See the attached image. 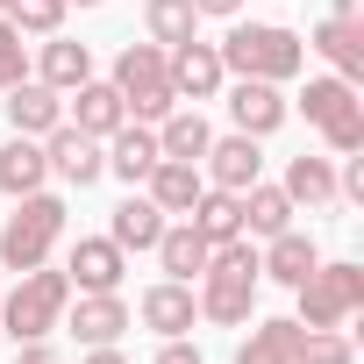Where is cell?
<instances>
[{
	"label": "cell",
	"mask_w": 364,
	"mask_h": 364,
	"mask_svg": "<svg viewBox=\"0 0 364 364\" xmlns=\"http://www.w3.org/2000/svg\"><path fill=\"white\" fill-rule=\"evenodd\" d=\"M193 307H200V321H215V328H243V321H250V307H257V243H250V236L215 243Z\"/></svg>",
	"instance_id": "obj_1"
},
{
	"label": "cell",
	"mask_w": 364,
	"mask_h": 364,
	"mask_svg": "<svg viewBox=\"0 0 364 364\" xmlns=\"http://www.w3.org/2000/svg\"><path fill=\"white\" fill-rule=\"evenodd\" d=\"M215 50H222V72L264 79V86H286V79H300V65H307V43H300L286 22H236Z\"/></svg>",
	"instance_id": "obj_2"
},
{
	"label": "cell",
	"mask_w": 364,
	"mask_h": 364,
	"mask_svg": "<svg viewBox=\"0 0 364 364\" xmlns=\"http://www.w3.org/2000/svg\"><path fill=\"white\" fill-rule=\"evenodd\" d=\"M65 200L43 186V193H22L15 200V215L0 222V272H36V264H50V243L65 236Z\"/></svg>",
	"instance_id": "obj_3"
},
{
	"label": "cell",
	"mask_w": 364,
	"mask_h": 364,
	"mask_svg": "<svg viewBox=\"0 0 364 364\" xmlns=\"http://www.w3.org/2000/svg\"><path fill=\"white\" fill-rule=\"evenodd\" d=\"M65 307H72V279L36 264V272H15V293L0 300V328H8L15 343H36V336L65 328Z\"/></svg>",
	"instance_id": "obj_4"
},
{
	"label": "cell",
	"mask_w": 364,
	"mask_h": 364,
	"mask_svg": "<svg viewBox=\"0 0 364 364\" xmlns=\"http://www.w3.org/2000/svg\"><path fill=\"white\" fill-rule=\"evenodd\" d=\"M114 93H122V107H129V122H164L171 107H186L171 93V72H164V43H122V58H114Z\"/></svg>",
	"instance_id": "obj_5"
},
{
	"label": "cell",
	"mask_w": 364,
	"mask_h": 364,
	"mask_svg": "<svg viewBox=\"0 0 364 364\" xmlns=\"http://www.w3.org/2000/svg\"><path fill=\"white\" fill-rule=\"evenodd\" d=\"M293 293H300V314H293L300 328H343V321L364 307V264H350V257L328 264V257H321Z\"/></svg>",
	"instance_id": "obj_6"
},
{
	"label": "cell",
	"mask_w": 364,
	"mask_h": 364,
	"mask_svg": "<svg viewBox=\"0 0 364 364\" xmlns=\"http://www.w3.org/2000/svg\"><path fill=\"white\" fill-rule=\"evenodd\" d=\"M300 114L321 129V143H328V157H350V150H364V100H357V86L350 79H307L300 86Z\"/></svg>",
	"instance_id": "obj_7"
},
{
	"label": "cell",
	"mask_w": 364,
	"mask_h": 364,
	"mask_svg": "<svg viewBox=\"0 0 364 364\" xmlns=\"http://www.w3.org/2000/svg\"><path fill=\"white\" fill-rule=\"evenodd\" d=\"M43 157H50V178H65V186H79V193L107 171L100 136H86V129H72V122H58V129L43 136Z\"/></svg>",
	"instance_id": "obj_8"
},
{
	"label": "cell",
	"mask_w": 364,
	"mask_h": 364,
	"mask_svg": "<svg viewBox=\"0 0 364 364\" xmlns=\"http://www.w3.org/2000/svg\"><path fill=\"white\" fill-rule=\"evenodd\" d=\"M122 272H129V250L114 236H79L72 257H65L72 293H122Z\"/></svg>",
	"instance_id": "obj_9"
},
{
	"label": "cell",
	"mask_w": 364,
	"mask_h": 364,
	"mask_svg": "<svg viewBox=\"0 0 364 364\" xmlns=\"http://www.w3.org/2000/svg\"><path fill=\"white\" fill-rule=\"evenodd\" d=\"M164 72H171V93L186 100V107H193V100H215V93L229 86L222 50H215V43H200V36H193V43H178V50H164Z\"/></svg>",
	"instance_id": "obj_10"
},
{
	"label": "cell",
	"mask_w": 364,
	"mask_h": 364,
	"mask_svg": "<svg viewBox=\"0 0 364 364\" xmlns=\"http://www.w3.org/2000/svg\"><path fill=\"white\" fill-rule=\"evenodd\" d=\"M200 178L208 186H222V193H243V186H257L264 178V150H257V136H215L208 143V157H200Z\"/></svg>",
	"instance_id": "obj_11"
},
{
	"label": "cell",
	"mask_w": 364,
	"mask_h": 364,
	"mask_svg": "<svg viewBox=\"0 0 364 364\" xmlns=\"http://www.w3.org/2000/svg\"><path fill=\"white\" fill-rule=\"evenodd\" d=\"M229 122H236L243 136H257V143H264V136H279V129H286V93H279V86H264V79H236V86H229Z\"/></svg>",
	"instance_id": "obj_12"
},
{
	"label": "cell",
	"mask_w": 364,
	"mask_h": 364,
	"mask_svg": "<svg viewBox=\"0 0 364 364\" xmlns=\"http://www.w3.org/2000/svg\"><path fill=\"white\" fill-rule=\"evenodd\" d=\"M136 321H143V328H157V336H193V321H200V307H193V286H178V279H157V286H143V300H136Z\"/></svg>",
	"instance_id": "obj_13"
},
{
	"label": "cell",
	"mask_w": 364,
	"mask_h": 364,
	"mask_svg": "<svg viewBox=\"0 0 364 364\" xmlns=\"http://www.w3.org/2000/svg\"><path fill=\"white\" fill-rule=\"evenodd\" d=\"M58 122H65V93H58V86H43V79L8 86V129H15V136H36V143H43Z\"/></svg>",
	"instance_id": "obj_14"
},
{
	"label": "cell",
	"mask_w": 364,
	"mask_h": 364,
	"mask_svg": "<svg viewBox=\"0 0 364 364\" xmlns=\"http://www.w3.org/2000/svg\"><path fill=\"white\" fill-rule=\"evenodd\" d=\"M136 314H129V300L122 293H79V307H65V328L93 350V343H122V328H129Z\"/></svg>",
	"instance_id": "obj_15"
},
{
	"label": "cell",
	"mask_w": 364,
	"mask_h": 364,
	"mask_svg": "<svg viewBox=\"0 0 364 364\" xmlns=\"http://www.w3.org/2000/svg\"><path fill=\"white\" fill-rule=\"evenodd\" d=\"M314 264H321V250H314L307 229H279V236H264V250H257V279H279V286H300Z\"/></svg>",
	"instance_id": "obj_16"
},
{
	"label": "cell",
	"mask_w": 364,
	"mask_h": 364,
	"mask_svg": "<svg viewBox=\"0 0 364 364\" xmlns=\"http://www.w3.org/2000/svg\"><path fill=\"white\" fill-rule=\"evenodd\" d=\"M157 264H164V279H178V286H193L200 272H208V257H215V243L193 229V222H164V236H157V250H150Z\"/></svg>",
	"instance_id": "obj_17"
},
{
	"label": "cell",
	"mask_w": 364,
	"mask_h": 364,
	"mask_svg": "<svg viewBox=\"0 0 364 364\" xmlns=\"http://www.w3.org/2000/svg\"><path fill=\"white\" fill-rule=\"evenodd\" d=\"M157 157H164V150H157V129H150V122H122V129L107 136V171L122 178V186H143Z\"/></svg>",
	"instance_id": "obj_18"
},
{
	"label": "cell",
	"mask_w": 364,
	"mask_h": 364,
	"mask_svg": "<svg viewBox=\"0 0 364 364\" xmlns=\"http://www.w3.org/2000/svg\"><path fill=\"white\" fill-rule=\"evenodd\" d=\"M65 100H72V129H86V136H100V143L129 122V107H122L114 79H86V86H72Z\"/></svg>",
	"instance_id": "obj_19"
},
{
	"label": "cell",
	"mask_w": 364,
	"mask_h": 364,
	"mask_svg": "<svg viewBox=\"0 0 364 364\" xmlns=\"http://www.w3.org/2000/svg\"><path fill=\"white\" fill-rule=\"evenodd\" d=\"M50 186V157H43V143L36 136H8L0 143V193H43Z\"/></svg>",
	"instance_id": "obj_20"
},
{
	"label": "cell",
	"mask_w": 364,
	"mask_h": 364,
	"mask_svg": "<svg viewBox=\"0 0 364 364\" xmlns=\"http://www.w3.org/2000/svg\"><path fill=\"white\" fill-rule=\"evenodd\" d=\"M307 50H321L328 65H336V79H364V22H343V15H328V22H314V36H307Z\"/></svg>",
	"instance_id": "obj_21"
},
{
	"label": "cell",
	"mask_w": 364,
	"mask_h": 364,
	"mask_svg": "<svg viewBox=\"0 0 364 364\" xmlns=\"http://www.w3.org/2000/svg\"><path fill=\"white\" fill-rule=\"evenodd\" d=\"M200 186H208L200 164H178V157H157V164H150V178H143V193H150L164 215H186V208L200 200Z\"/></svg>",
	"instance_id": "obj_22"
},
{
	"label": "cell",
	"mask_w": 364,
	"mask_h": 364,
	"mask_svg": "<svg viewBox=\"0 0 364 364\" xmlns=\"http://www.w3.org/2000/svg\"><path fill=\"white\" fill-rule=\"evenodd\" d=\"M36 79L58 86V93H72V86L93 79V50L72 43V36H43V50H36Z\"/></svg>",
	"instance_id": "obj_23"
},
{
	"label": "cell",
	"mask_w": 364,
	"mask_h": 364,
	"mask_svg": "<svg viewBox=\"0 0 364 364\" xmlns=\"http://www.w3.org/2000/svg\"><path fill=\"white\" fill-rule=\"evenodd\" d=\"M164 208L150 200V193H129L122 208H114V222H107V236L122 243V250H157V236H164Z\"/></svg>",
	"instance_id": "obj_24"
},
{
	"label": "cell",
	"mask_w": 364,
	"mask_h": 364,
	"mask_svg": "<svg viewBox=\"0 0 364 364\" xmlns=\"http://www.w3.org/2000/svg\"><path fill=\"white\" fill-rule=\"evenodd\" d=\"M208 143H215V129H208V114H200V107H171V114L157 122V150H164V157H178V164H200V157H208Z\"/></svg>",
	"instance_id": "obj_25"
},
{
	"label": "cell",
	"mask_w": 364,
	"mask_h": 364,
	"mask_svg": "<svg viewBox=\"0 0 364 364\" xmlns=\"http://www.w3.org/2000/svg\"><path fill=\"white\" fill-rule=\"evenodd\" d=\"M279 186H286L293 208H336V157H307V150H300V157L286 164Z\"/></svg>",
	"instance_id": "obj_26"
},
{
	"label": "cell",
	"mask_w": 364,
	"mask_h": 364,
	"mask_svg": "<svg viewBox=\"0 0 364 364\" xmlns=\"http://www.w3.org/2000/svg\"><path fill=\"white\" fill-rule=\"evenodd\" d=\"M178 222H193L208 243H229V236H243V193H222V186H200V200L178 215Z\"/></svg>",
	"instance_id": "obj_27"
},
{
	"label": "cell",
	"mask_w": 364,
	"mask_h": 364,
	"mask_svg": "<svg viewBox=\"0 0 364 364\" xmlns=\"http://www.w3.org/2000/svg\"><path fill=\"white\" fill-rule=\"evenodd\" d=\"M293 350H300V321L293 314H272V321H257L236 343V364H293Z\"/></svg>",
	"instance_id": "obj_28"
},
{
	"label": "cell",
	"mask_w": 364,
	"mask_h": 364,
	"mask_svg": "<svg viewBox=\"0 0 364 364\" xmlns=\"http://www.w3.org/2000/svg\"><path fill=\"white\" fill-rule=\"evenodd\" d=\"M143 29H150V43L178 50V43L200 36V8L193 0H143Z\"/></svg>",
	"instance_id": "obj_29"
},
{
	"label": "cell",
	"mask_w": 364,
	"mask_h": 364,
	"mask_svg": "<svg viewBox=\"0 0 364 364\" xmlns=\"http://www.w3.org/2000/svg\"><path fill=\"white\" fill-rule=\"evenodd\" d=\"M279 229H293V200H286V186H243V236H279Z\"/></svg>",
	"instance_id": "obj_30"
},
{
	"label": "cell",
	"mask_w": 364,
	"mask_h": 364,
	"mask_svg": "<svg viewBox=\"0 0 364 364\" xmlns=\"http://www.w3.org/2000/svg\"><path fill=\"white\" fill-rule=\"evenodd\" d=\"M293 364H357V343H350L343 328H300Z\"/></svg>",
	"instance_id": "obj_31"
},
{
	"label": "cell",
	"mask_w": 364,
	"mask_h": 364,
	"mask_svg": "<svg viewBox=\"0 0 364 364\" xmlns=\"http://www.w3.org/2000/svg\"><path fill=\"white\" fill-rule=\"evenodd\" d=\"M0 15H8L22 36H58L65 29V0H8Z\"/></svg>",
	"instance_id": "obj_32"
},
{
	"label": "cell",
	"mask_w": 364,
	"mask_h": 364,
	"mask_svg": "<svg viewBox=\"0 0 364 364\" xmlns=\"http://www.w3.org/2000/svg\"><path fill=\"white\" fill-rule=\"evenodd\" d=\"M22 79H29V36H22L8 15H0V93L22 86Z\"/></svg>",
	"instance_id": "obj_33"
},
{
	"label": "cell",
	"mask_w": 364,
	"mask_h": 364,
	"mask_svg": "<svg viewBox=\"0 0 364 364\" xmlns=\"http://www.w3.org/2000/svg\"><path fill=\"white\" fill-rule=\"evenodd\" d=\"M336 200L364 208V150H350V157H343V171H336Z\"/></svg>",
	"instance_id": "obj_34"
},
{
	"label": "cell",
	"mask_w": 364,
	"mask_h": 364,
	"mask_svg": "<svg viewBox=\"0 0 364 364\" xmlns=\"http://www.w3.org/2000/svg\"><path fill=\"white\" fill-rule=\"evenodd\" d=\"M150 364H208V357H200V343H186V336H164Z\"/></svg>",
	"instance_id": "obj_35"
},
{
	"label": "cell",
	"mask_w": 364,
	"mask_h": 364,
	"mask_svg": "<svg viewBox=\"0 0 364 364\" xmlns=\"http://www.w3.org/2000/svg\"><path fill=\"white\" fill-rule=\"evenodd\" d=\"M15 350H22V357H15V364H65V357H58V350H50V336H36V343H15Z\"/></svg>",
	"instance_id": "obj_36"
},
{
	"label": "cell",
	"mask_w": 364,
	"mask_h": 364,
	"mask_svg": "<svg viewBox=\"0 0 364 364\" xmlns=\"http://www.w3.org/2000/svg\"><path fill=\"white\" fill-rule=\"evenodd\" d=\"M86 364H129V357H122V343H93V350H86Z\"/></svg>",
	"instance_id": "obj_37"
},
{
	"label": "cell",
	"mask_w": 364,
	"mask_h": 364,
	"mask_svg": "<svg viewBox=\"0 0 364 364\" xmlns=\"http://www.w3.org/2000/svg\"><path fill=\"white\" fill-rule=\"evenodd\" d=\"M193 8H200V15H222V22H236V8H243V0H193Z\"/></svg>",
	"instance_id": "obj_38"
},
{
	"label": "cell",
	"mask_w": 364,
	"mask_h": 364,
	"mask_svg": "<svg viewBox=\"0 0 364 364\" xmlns=\"http://www.w3.org/2000/svg\"><path fill=\"white\" fill-rule=\"evenodd\" d=\"M336 15L343 22H364V0H336Z\"/></svg>",
	"instance_id": "obj_39"
},
{
	"label": "cell",
	"mask_w": 364,
	"mask_h": 364,
	"mask_svg": "<svg viewBox=\"0 0 364 364\" xmlns=\"http://www.w3.org/2000/svg\"><path fill=\"white\" fill-rule=\"evenodd\" d=\"M65 8H100V0H65Z\"/></svg>",
	"instance_id": "obj_40"
},
{
	"label": "cell",
	"mask_w": 364,
	"mask_h": 364,
	"mask_svg": "<svg viewBox=\"0 0 364 364\" xmlns=\"http://www.w3.org/2000/svg\"><path fill=\"white\" fill-rule=\"evenodd\" d=\"M0 8H8V0H0Z\"/></svg>",
	"instance_id": "obj_41"
}]
</instances>
